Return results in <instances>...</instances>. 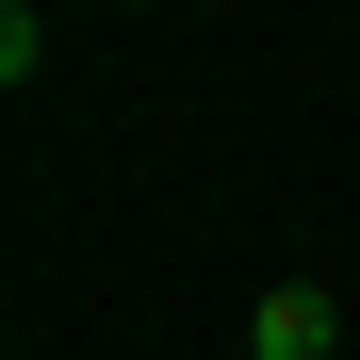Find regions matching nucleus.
<instances>
[{"instance_id":"obj_1","label":"nucleus","mask_w":360,"mask_h":360,"mask_svg":"<svg viewBox=\"0 0 360 360\" xmlns=\"http://www.w3.org/2000/svg\"><path fill=\"white\" fill-rule=\"evenodd\" d=\"M246 360H344V295H311V278H278L262 311H246Z\"/></svg>"},{"instance_id":"obj_2","label":"nucleus","mask_w":360,"mask_h":360,"mask_svg":"<svg viewBox=\"0 0 360 360\" xmlns=\"http://www.w3.org/2000/svg\"><path fill=\"white\" fill-rule=\"evenodd\" d=\"M229 360H246V344H229Z\"/></svg>"}]
</instances>
